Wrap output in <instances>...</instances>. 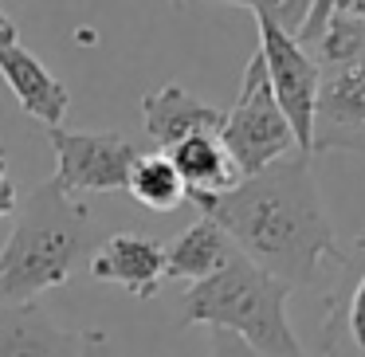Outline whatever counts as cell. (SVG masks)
Masks as SVG:
<instances>
[{
	"label": "cell",
	"mask_w": 365,
	"mask_h": 357,
	"mask_svg": "<svg viewBox=\"0 0 365 357\" xmlns=\"http://www.w3.org/2000/svg\"><path fill=\"white\" fill-rule=\"evenodd\" d=\"M192 205L232 239L247 263L291 291L322 283L346 247L334 239L330 216L307 153H287L255 177H240L228 192L192 197Z\"/></svg>",
	"instance_id": "1"
},
{
	"label": "cell",
	"mask_w": 365,
	"mask_h": 357,
	"mask_svg": "<svg viewBox=\"0 0 365 357\" xmlns=\"http://www.w3.org/2000/svg\"><path fill=\"white\" fill-rule=\"evenodd\" d=\"M98 247V224L83 200L40 181L16 208V228L0 247V310L28 306L43 291L71 283Z\"/></svg>",
	"instance_id": "2"
},
{
	"label": "cell",
	"mask_w": 365,
	"mask_h": 357,
	"mask_svg": "<svg viewBox=\"0 0 365 357\" xmlns=\"http://www.w3.org/2000/svg\"><path fill=\"white\" fill-rule=\"evenodd\" d=\"M294 40L318 63L314 142L310 153H365V20L341 4H307Z\"/></svg>",
	"instance_id": "3"
},
{
	"label": "cell",
	"mask_w": 365,
	"mask_h": 357,
	"mask_svg": "<svg viewBox=\"0 0 365 357\" xmlns=\"http://www.w3.org/2000/svg\"><path fill=\"white\" fill-rule=\"evenodd\" d=\"M291 286L271 279L244 255H232L228 267L216 271L212 279L189 286L185 294V322L208 326L216 333H232L247 349L263 357H310L299 341L291 318H287V299Z\"/></svg>",
	"instance_id": "4"
},
{
	"label": "cell",
	"mask_w": 365,
	"mask_h": 357,
	"mask_svg": "<svg viewBox=\"0 0 365 357\" xmlns=\"http://www.w3.org/2000/svg\"><path fill=\"white\" fill-rule=\"evenodd\" d=\"M220 145L232 157V165H236L240 177L263 173V169L275 165L279 157L299 150L291 126H287L283 110H279V103H275V95H271V83H267V71H263L259 56L247 59L236 98H232V106L224 110Z\"/></svg>",
	"instance_id": "5"
},
{
	"label": "cell",
	"mask_w": 365,
	"mask_h": 357,
	"mask_svg": "<svg viewBox=\"0 0 365 357\" xmlns=\"http://www.w3.org/2000/svg\"><path fill=\"white\" fill-rule=\"evenodd\" d=\"M252 20L259 28V48L255 56L263 59L271 95H275L279 110H283L287 126L294 134L299 153L310 157V142H314V103H318V63L310 51L294 40V32L271 12V4H252Z\"/></svg>",
	"instance_id": "6"
},
{
	"label": "cell",
	"mask_w": 365,
	"mask_h": 357,
	"mask_svg": "<svg viewBox=\"0 0 365 357\" xmlns=\"http://www.w3.org/2000/svg\"><path fill=\"white\" fill-rule=\"evenodd\" d=\"M51 153H56V177L51 181L75 197V192H126L130 169L142 157V145L114 130H48Z\"/></svg>",
	"instance_id": "7"
},
{
	"label": "cell",
	"mask_w": 365,
	"mask_h": 357,
	"mask_svg": "<svg viewBox=\"0 0 365 357\" xmlns=\"http://www.w3.org/2000/svg\"><path fill=\"white\" fill-rule=\"evenodd\" d=\"M338 283L326 294L322 314V353L326 357H365V236L341 252Z\"/></svg>",
	"instance_id": "8"
},
{
	"label": "cell",
	"mask_w": 365,
	"mask_h": 357,
	"mask_svg": "<svg viewBox=\"0 0 365 357\" xmlns=\"http://www.w3.org/2000/svg\"><path fill=\"white\" fill-rule=\"evenodd\" d=\"M91 275L98 283L126 286L138 299H153L165 279V247L138 232H114L91 255Z\"/></svg>",
	"instance_id": "9"
},
{
	"label": "cell",
	"mask_w": 365,
	"mask_h": 357,
	"mask_svg": "<svg viewBox=\"0 0 365 357\" xmlns=\"http://www.w3.org/2000/svg\"><path fill=\"white\" fill-rule=\"evenodd\" d=\"M142 118H145V134L158 145V153H169L173 145L189 142L197 134H220L224 114L212 103L177 87V83H165L161 90H150L142 98Z\"/></svg>",
	"instance_id": "10"
},
{
	"label": "cell",
	"mask_w": 365,
	"mask_h": 357,
	"mask_svg": "<svg viewBox=\"0 0 365 357\" xmlns=\"http://www.w3.org/2000/svg\"><path fill=\"white\" fill-rule=\"evenodd\" d=\"M0 79L9 83V90L16 95L20 110H24L28 118L43 122L48 130H56L59 122H63L67 106H71V95H67L63 83L43 67V59L32 56L20 40L0 43Z\"/></svg>",
	"instance_id": "11"
},
{
	"label": "cell",
	"mask_w": 365,
	"mask_h": 357,
	"mask_svg": "<svg viewBox=\"0 0 365 357\" xmlns=\"http://www.w3.org/2000/svg\"><path fill=\"white\" fill-rule=\"evenodd\" d=\"M0 357H79V330H63L40 302L4 306Z\"/></svg>",
	"instance_id": "12"
},
{
	"label": "cell",
	"mask_w": 365,
	"mask_h": 357,
	"mask_svg": "<svg viewBox=\"0 0 365 357\" xmlns=\"http://www.w3.org/2000/svg\"><path fill=\"white\" fill-rule=\"evenodd\" d=\"M232 255H236L232 239L224 236L208 216H200L189 232H181V236L165 247V279H181V283L197 286V283H205V279H212L216 271L228 267Z\"/></svg>",
	"instance_id": "13"
},
{
	"label": "cell",
	"mask_w": 365,
	"mask_h": 357,
	"mask_svg": "<svg viewBox=\"0 0 365 357\" xmlns=\"http://www.w3.org/2000/svg\"><path fill=\"white\" fill-rule=\"evenodd\" d=\"M165 157L173 161L177 177L185 181L189 200L192 197H216V192H228L232 185L240 181L236 165H232V157L224 153V145H220V134H197V138H189V142L173 145Z\"/></svg>",
	"instance_id": "14"
},
{
	"label": "cell",
	"mask_w": 365,
	"mask_h": 357,
	"mask_svg": "<svg viewBox=\"0 0 365 357\" xmlns=\"http://www.w3.org/2000/svg\"><path fill=\"white\" fill-rule=\"evenodd\" d=\"M126 192L150 212H173L189 200V189H185V181L177 177L173 161L165 153H142L130 169Z\"/></svg>",
	"instance_id": "15"
},
{
	"label": "cell",
	"mask_w": 365,
	"mask_h": 357,
	"mask_svg": "<svg viewBox=\"0 0 365 357\" xmlns=\"http://www.w3.org/2000/svg\"><path fill=\"white\" fill-rule=\"evenodd\" d=\"M208 353L212 357H263V353H255V349H247L244 341H236L232 333H208Z\"/></svg>",
	"instance_id": "16"
},
{
	"label": "cell",
	"mask_w": 365,
	"mask_h": 357,
	"mask_svg": "<svg viewBox=\"0 0 365 357\" xmlns=\"http://www.w3.org/2000/svg\"><path fill=\"white\" fill-rule=\"evenodd\" d=\"M79 357H114V346L103 330H79Z\"/></svg>",
	"instance_id": "17"
},
{
	"label": "cell",
	"mask_w": 365,
	"mask_h": 357,
	"mask_svg": "<svg viewBox=\"0 0 365 357\" xmlns=\"http://www.w3.org/2000/svg\"><path fill=\"white\" fill-rule=\"evenodd\" d=\"M16 208H20L16 181H12L9 165H0V220H9V216H16Z\"/></svg>",
	"instance_id": "18"
},
{
	"label": "cell",
	"mask_w": 365,
	"mask_h": 357,
	"mask_svg": "<svg viewBox=\"0 0 365 357\" xmlns=\"http://www.w3.org/2000/svg\"><path fill=\"white\" fill-rule=\"evenodd\" d=\"M9 40H20L16 24H12V16L4 9H0V43H9Z\"/></svg>",
	"instance_id": "19"
},
{
	"label": "cell",
	"mask_w": 365,
	"mask_h": 357,
	"mask_svg": "<svg viewBox=\"0 0 365 357\" xmlns=\"http://www.w3.org/2000/svg\"><path fill=\"white\" fill-rule=\"evenodd\" d=\"M341 9L349 12V16H357V20H365V0H338Z\"/></svg>",
	"instance_id": "20"
},
{
	"label": "cell",
	"mask_w": 365,
	"mask_h": 357,
	"mask_svg": "<svg viewBox=\"0 0 365 357\" xmlns=\"http://www.w3.org/2000/svg\"><path fill=\"white\" fill-rule=\"evenodd\" d=\"M0 165H4V150H0Z\"/></svg>",
	"instance_id": "21"
}]
</instances>
